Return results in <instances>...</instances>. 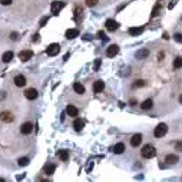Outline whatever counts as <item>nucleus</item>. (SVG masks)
<instances>
[{
	"label": "nucleus",
	"mask_w": 182,
	"mask_h": 182,
	"mask_svg": "<svg viewBox=\"0 0 182 182\" xmlns=\"http://www.w3.org/2000/svg\"><path fill=\"white\" fill-rule=\"evenodd\" d=\"M141 153H142V156H144L145 159H151V158H153V156L156 155V149H155L152 145H145L142 148Z\"/></svg>",
	"instance_id": "nucleus-1"
},
{
	"label": "nucleus",
	"mask_w": 182,
	"mask_h": 182,
	"mask_svg": "<svg viewBox=\"0 0 182 182\" xmlns=\"http://www.w3.org/2000/svg\"><path fill=\"white\" fill-rule=\"evenodd\" d=\"M166 132H168V126H166L165 123H159V125L155 128L153 135H155L156 138H162V136H165V135H166Z\"/></svg>",
	"instance_id": "nucleus-2"
},
{
	"label": "nucleus",
	"mask_w": 182,
	"mask_h": 182,
	"mask_svg": "<svg viewBox=\"0 0 182 182\" xmlns=\"http://www.w3.org/2000/svg\"><path fill=\"white\" fill-rule=\"evenodd\" d=\"M63 7H65V1H53L52 6H50V10H52V13L55 16H57Z\"/></svg>",
	"instance_id": "nucleus-3"
},
{
	"label": "nucleus",
	"mask_w": 182,
	"mask_h": 182,
	"mask_svg": "<svg viewBox=\"0 0 182 182\" xmlns=\"http://www.w3.org/2000/svg\"><path fill=\"white\" fill-rule=\"evenodd\" d=\"M59 52H60V46L57 43H52V44H49V47H46L47 56H56Z\"/></svg>",
	"instance_id": "nucleus-4"
},
{
	"label": "nucleus",
	"mask_w": 182,
	"mask_h": 182,
	"mask_svg": "<svg viewBox=\"0 0 182 182\" xmlns=\"http://www.w3.org/2000/svg\"><path fill=\"white\" fill-rule=\"evenodd\" d=\"M32 131H33V123L32 122H26V123H23L20 126V132L23 135H29V133H32Z\"/></svg>",
	"instance_id": "nucleus-5"
},
{
	"label": "nucleus",
	"mask_w": 182,
	"mask_h": 182,
	"mask_svg": "<svg viewBox=\"0 0 182 182\" xmlns=\"http://www.w3.org/2000/svg\"><path fill=\"white\" fill-rule=\"evenodd\" d=\"M0 120H3V122H6V123L13 122V115H12V112H9V110L1 112V113H0Z\"/></svg>",
	"instance_id": "nucleus-6"
},
{
	"label": "nucleus",
	"mask_w": 182,
	"mask_h": 182,
	"mask_svg": "<svg viewBox=\"0 0 182 182\" xmlns=\"http://www.w3.org/2000/svg\"><path fill=\"white\" fill-rule=\"evenodd\" d=\"M25 96H26L29 101H35V99L37 98V90L35 89V88H29V89H26Z\"/></svg>",
	"instance_id": "nucleus-7"
},
{
	"label": "nucleus",
	"mask_w": 182,
	"mask_h": 182,
	"mask_svg": "<svg viewBox=\"0 0 182 182\" xmlns=\"http://www.w3.org/2000/svg\"><path fill=\"white\" fill-rule=\"evenodd\" d=\"M19 57H20V60L27 62L29 59H32V57H33V52H32V50H23V52H20V53H19Z\"/></svg>",
	"instance_id": "nucleus-8"
},
{
	"label": "nucleus",
	"mask_w": 182,
	"mask_h": 182,
	"mask_svg": "<svg viewBox=\"0 0 182 182\" xmlns=\"http://www.w3.org/2000/svg\"><path fill=\"white\" fill-rule=\"evenodd\" d=\"M103 89H105V82L103 80H96L93 83V92L95 93H101V92H103Z\"/></svg>",
	"instance_id": "nucleus-9"
},
{
	"label": "nucleus",
	"mask_w": 182,
	"mask_h": 182,
	"mask_svg": "<svg viewBox=\"0 0 182 182\" xmlns=\"http://www.w3.org/2000/svg\"><path fill=\"white\" fill-rule=\"evenodd\" d=\"M118 52H119V47L116 44H110L108 47V50H106V56L108 57H115L118 55Z\"/></svg>",
	"instance_id": "nucleus-10"
},
{
	"label": "nucleus",
	"mask_w": 182,
	"mask_h": 182,
	"mask_svg": "<svg viewBox=\"0 0 182 182\" xmlns=\"http://www.w3.org/2000/svg\"><path fill=\"white\" fill-rule=\"evenodd\" d=\"M118 27H119V23H118L116 20H113V19L106 20V29H108L109 32H115Z\"/></svg>",
	"instance_id": "nucleus-11"
},
{
	"label": "nucleus",
	"mask_w": 182,
	"mask_h": 182,
	"mask_svg": "<svg viewBox=\"0 0 182 182\" xmlns=\"http://www.w3.org/2000/svg\"><path fill=\"white\" fill-rule=\"evenodd\" d=\"M148 56H149V49H146V47L139 49V50L136 52V59H139V60H144V59H146Z\"/></svg>",
	"instance_id": "nucleus-12"
},
{
	"label": "nucleus",
	"mask_w": 182,
	"mask_h": 182,
	"mask_svg": "<svg viewBox=\"0 0 182 182\" xmlns=\"http://www.w3.org/2000/svg\"><path fill=\"white\" fill-rule=\"evenodd\" d=\"M141 142H142V135H141V133L133 135V136H132V139H131V145L133 146V148L139 146V145H141Z\"/></svg>",
	"instance_id": "nucleus-13"
},
{
	"label": "nucleus",
	"mask_w": 182,
	"mask_h": 182,
	"mask_svg": "<svg viewBox=\"0 0 182 182\" xmlns=\"http://www.w3.org/2000/svg\"><path fill=\"white\" fill-rule=\"evenodd\" d=\"M14 85L19 86V88L25 86V85H26V77H25L23 75H17V76L14 77Z\"/></svg>",
	"instance_id": "nucleus-14"
},
{
	"label": "nucleus",
	"mask_w": 182,
	"mask_h": 182,
	"mask_svg": "<svg viewBox=\"0 0 182 182\" xmlns=\"http://www.w3.org/2000/svg\"><path fill=\"white\" fill-rule=\"evenodd\" d=\"M13 56H14V53H13L12 50H9V52H4V53H3V56H1V60H3L4 63H9V62L13 59Z\"/></svg>",
	"instance_id": "nucleus-15"
},
{
	"label": "nucleus",
	"mask_w": 182,
	"mask_h": 182,
	"mask_svg": "<svg viewBox=\"0 0 182 182\" xmlns=\"http://www.w3.org/2000/svg\"><path fill=\"white\" fill-rule=\"evenodd\" d=\"M73 90H75L76 93H79V95H83V93H85V86H83L82 83L76 82V83H73Z\"/></svg>",
	"instance_id": "nucleus-16"
},
{
	"label": "nucleus",
	"mask_w": 182,
	"mask_h": 182,
	"mask_svg": "<svg viewBox=\"0 0 182 182\" xmlns=\"http://www.w3.org/2000/svg\"><path fill=\"white\" fill-rule=\"evenodd\" d=\"M55 171H56V165H55V164H47V165L44 166V174H46V175H53Z\"/></svg>",
	"instance_id": "nucleus-17"
},
{
	"label": "nucleus",
	"mask_w": 182,
	"mask_h": 182,
	"mask_svg": "<svg viewBox=\"0 0 182 182\" xmlns=\"http://www.w3.org/2000/svg\"><path fill=\"white\" fill-rule=\"evenodd\" d=\"M66 113L69 115V116H77V113H79V110L76 106H73V105H68V108H66Z\"/></svg>",
	"instance_id": "nucleus-18"
},
{
	"label": "nucleus",
	"mask_w": 182,
	"mask_h": 182,
	"mask_svg": "<svg viewBox=\"0 0 182 182\" xmlns=\"http://www.w3.org/2000/svg\"><path fill=\"white\" fill-rule=\"evenodd\" d=\"M83 126H85V122L82 120V119H75V122H73V128L79 132V131H82L83 129Z\"/></svg>",
	"instance_id": "nucleus-19"
},
{
	"label": "nucleus",
	"mask_w": 182,
	"mask_h": 182,
	"mask_svg": "<svg viewBox=\"0 0 182 182\" xmlns=\"http://www.w3.org/2000/svg\"><path fill=\"white\" fill-rule=\"evenodd\" d=\"M179 161V158L177 156V155H174V153H169V155H166V158H165V162H168V164H177Z\"/></svg>",
	"instance_id": "nucleus-20"
},
{
	"label": "nucleus",
	"mask_w": 182,
	"mask_h": 182,
	"mask_svg": "<svg viewBox=\"0 0 182 182\" xmlns=\"http://www.w3.org/2000/svg\"><path fill=\"white\" fill-rule=\"evenodd\" d=\"M141 33H144V27H131L129 29V35L131 36H138Z\"/></svg>",
	"instance_id": "nucleus-21"
},
{
	"label": "nucleus",
	"mask_w": 182,
	"mask_h": 182,
	"mask_svg": "<svg viewBox=\"0 0 182 182\" xmlns=\"http://www.w3.org/2000/svg\"><path fill=\"white\" fill-rule=\"evenodd\" d=\"M79 36V30L77 29H69L68 32H66V37L68 39H75V37Z\"/></svg>",
	"instance_id": "nucleus-22"
},
{
	"label": "nucleus",
	"mask_w": 182,
	"mask_h": 182,
	"mask_svg": "<svg viewBox=\"0 0 182 182\" xmlns=\"http://www.w3.org/2000/svg\"><path fill=\"white\" fill-rule=\"evenodd\" d=\"M123 151H125V145H123L122 142H119V144H116V145L113 146V152L118 153V155H120Z\"/></svg>",
	"instance_id": "nucleus-23"
},
{
	"label": "nucleus",
	"mask_w": 182,
	"mask_h": 182,
	"mask_svg": "<svg viewBox=\"0 0 182 182\" xmlns=\"http://www.w3.org/2000/svg\"><path fill=\"white\" fill-rule=\"evenodd\" d=\"M153 106V102H152V99H146V101H144L142 102V105H141V108L144 110H148V109H151Z\"/></svg>",
	"instance_id": "nucleus-24"
},
{
	"label": "nucleus",
	"mask_w": 182,
	"mask_h": 182,
	"mask_svg": "<svg viewBox=\"0 0 182 182\" xmlns=\"http://www.w3.org/2000/svg\"><path fill=\"white\" fill-rule=\"evenodd\" d=\"M57 155H59V158H60V161H68L69 159V152L68 151H65V149H62V151H59L57 152Z\"/></svg>",
	"instance_id": "nucleus-25"
},
{
	"label": "nucleus",
	"mask_w": 182,
	"mask_h": 182,
	"mask_svg": "<svg viewBox=\"0 0 182 182\" xmlns=\"http://www.w3.org/2000/svg\"><path fill=\"white\" fill-rule=\"evenodd\" d=\"M174 68H175V69H179V68H182V57H181V56L175 57V60H174Z\"/></svg>",
	"instance_id": "nucleus-26"
},
{
	"label": "nucleus",
	"mask_w": 182,
	"mask_h": 182,
	"mask_svg": "<svg viewBox=\"0 0 182 182\" xmlns=\"http://www.w3.org/2000/svg\"><path fill=\"white\" fill-rule=\"evenodd\" d=\"M161 3H156L155 4V7H153V10H152V17H155V16H158L159 14V10H161Z\"/></svg>",
	"instance_id": "nucleus-27"
},
{
	"label": "nucleus",
	"mask_w": 182,
	"mask_h": 182,
	"mask_svg": "<svg viewBox=\"0 0 182 182\" xmlns=\"http://www.w3.org/2000/svg\"><path fill=\"white\" fill-rule=\"evenodd\" d=\"M29 162H30L29 158H20L19 159V165L20 166H26V165H29Z\"/></svg>",
	"instance_id": "nucleus-28"
},
{
	"label": "nucleus",
	"mask_w": 182,
	"mask_h": 182,
	"mask_svg": "<svg viewBox=\"0 0 182 182\" xmlns=\"http://www.w3.org/2000/svg\"><path fill=\"white\" fill-rule=\"evenodd\" d=\"M98 1H99V0H86V6H88V7H95V6L98 4Z\"/></svg>",
	"instance_id": "nucleus-29"
},
{
	"label": "nucleus",
	"mask_w": 182,
	"mask_h": 182,
	"mask_svg": "<svg viewBox=\"0 0 182 182\" xmlns=\"http://www.w3.org/2000/svg\"><path fill=\"white\" fill-rule=\"evenodd\" d=\"M141 86H145V82L144 80H136L133 83V88H141Z\"/></svg>",
	"instance_id": "nucleus-30"
},
{
	"label": "nucleus",
	"mask_w": 182,
	"mask_h": 182,
	"mask_svg": "<svg viewBox=\"0 0 182 182\" xmlns=\"http://www.w3.org/2000/svg\"><path fill=\"white\" fill-rule=\"evenodd\" d=\"M175 149L179 151V152H182V141H178V142L175 144Z\"/></svg>",
	"instance_id": "nucleus-31"
},
{
	"label": "nucleus",
	"mask_w": 182,
	"mask_h": 182,
	"mask_svg": "<svg viewBox=\"0 0 182 182\" xmlns=\"http://www.w3.org/2000/svg\"><path fill=\"white\" fill-rule=\"evenodd\" d=\"M174 39H175L178 43H182V35H181V33H177V35L174 36Z\"/></svg>",
	"instance_id": "nucleus-32"
},
{
	"label": "nucleus",
	"mask_w": 182,
	"mask_h": 182,
	"mask_svg": "<svg viewBox=\"0 0 182 182\" xmlns=\"http://www.w3.org/2000/svg\"><path fill=\"white\" fill-rule=\"evenodd\" d=\"M99 66H101V59H96V62H95V66H93V69H95V70H99Z\"/></svg>",
	"instance_id": "nucleus-33"
},
{
	"label": "nucleus",
	"mask_w": 182,
	"mask_h": 182,
	"mask_svg": "<svg viewBox=\"0 0 182 182\" xmlns=\"http://www.w3.org/2000/svg\"><path fill=\"white\" fill-rule=\"evenodd\" d=\"M12 1H13V0H0V3H1L3 6H9V4H12Z\"/></svg>",
	"instance_id": "nucleus-34"
},
{
	"label": "nucleus",
	"mask_w": 182,
	"mask_h": 182,
	"mask_svg": "<svg viewBox=\"0 0 182 182\" xmlns=\"http://www.w3.org/2000/svg\"><path fill=\"white\" fill-rule=\"evenodd\" d=\"M47 17H42V20H40V26H46V23H47Z\"/></svg>",
	"instance_id": "nucleus-35"
},
{
	"label": "nucleus",
	"mask_w": 182,
	"mask_h": 182,
	"mask_svg": "<svg viewBox=\"0 0 182 182\" xmlns=\"http://www.w3.org/2000/svg\"><path fill=\"white\" fill-rule=\"evenodd\" d=\"M10 39H13V40H17V39H19V35H17L16 32H13V33H10Z\"/></svg>",
	"instance_id": "nucleus-36"
},
{
	"label": "nucleus",
	"mask_w": 182,
	"mask_h": 182,
	"mask_svg": "<svg viewBox=\"0 0 182 182\" xmlns=\"http://www.w3.org/2000/svg\"><path fill=\"white\" fill-rule=\"evenodd\" d=\"M177 1H178V0H172V1H171V3L168 4V9H172V7H174V6L177 4Z\"/></svg>",
	"instance_id": "nucleus-37"
},
{
	"label": "nucleus",
	"mask_w": 182,
	"mask_h": 182,
	"mask_svg": "<svg viewBox=\"0 0 182 182\" xmlns=\"http://www.w3.org/2000/svg\"><path fill=\"white\" fill-rule=\"evenodd\" d=\"M98 37H101V39L106 40V37H105V33H103V32H98Z\"/></svg>",
	"instance_id": "nucleus-38"
},
{
	"label": "nucleus",
	"mask_w": 182,
	"mask_h": 182,
	"mask_svg": "<svg viewBox=\"0 0 182 182\" xmlns=\"http://www.w3.org/2000/svg\"><path fill=\"white\" fill-rule=\"evenodd\" d=\"M32 40H33V42H36V43H37V42H39V40H40V39H39V35H37V33H36V35H35V36L32 37Z\"/></svg>",
	"instance_id": "nucleus-39"
},
{
	"label": "nucleus",
	"mask_w": 182,
	"mask_h": 182,
	"mask_svg": "<svg viewBox=\"0 0 182 182\" xmlns=\"http://www.w3.org/2000/svg\"><path fill=\"white\" fill-rule=\"evenodd\" d=\"M164 56H165V55H164V52L158 53V59H159V60H162V57H164Z\"/></svg>",
	"instance_id": "nucleus-40"
},
{
	"label": "nucleus",
	"mask_w": 182,
	"mask_h": 182,
	"mask_svg": "<svg viewBox=\"0 0 182 182\" xmlns=\"http://www.w3.org/2000/svg\"><path fill=\"white\" fill-rule=\"evenodd\" d=\"M129 103H131V106H135V105H136V101H135V99H132Z\"/></svg>",
	"instance_id": "nucleus-41"
},
{
	"label": "nucleus",
	"mask_w": 182,
	"mask_h": 182,
	"mask_svg": "<svg viewBox=\"0 0 182 182\" xmlns=\"http://www.w3.org/2000/svg\"><path fill=\"white\" fill-rule=\"evenodd\" d=\"M179 102H181V103H182V95H181V96H179Z\"/></svg>",
	"instance_id": "nucleus-42"
},
{
	"label": "nucleus",
	"mask_w": 182,
	"mask_h": 182,
	"mask_svg": "<svg viewBox=\"0 0 182 182\" xmlns=\"http://www.w3.org/2000/svg\"><path fill=\"white\" fill-rule=\"evenodd\" d=\"M3 181H4V179H3V178H0V182H3Z\"/></svg>",
	"instance_id": "nucleus-43"
}]
</instances>
